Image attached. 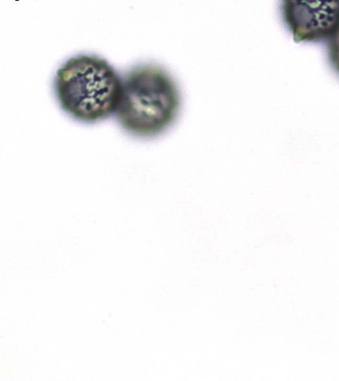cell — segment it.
Here are the masks:
<instances>
[{
    "label": "cell",
    "instance_id": "obj_1",
    "mask_svg": "<svg viewBox=\"0 0 339 381\" xmlns=\"http://www.w3.org/2000/svg\"><path fill=\"white\" fill-rule=\"evenodd\" d=\"M180 107L176 82L166 70L140 64L122 77V91L115 117L127 133L150 138L166 131Z\"/></svg>",
    "mask_w": 339,
    "mask_h": 381
},
{
    "label": "cell",
    "instance_id": "obj_2",
    "mask_svg": "<svg viewBox=\"0 0 339 381\" xmlns=\"http://www.w3.org/2000/svg\"><path fill=\"white\" fill-rule=\"evenodd\" d=\"M122 79L106 59L79 55L66 60L54 77L60 108L75 120L97 123L115 115Z\"/></svg>",
    "mask_w": 339,
    "mask_h": 381
},
{
    "label": "cell",
    "instance_id": "obj_3",
    "mask_svg": "<svg viewBox=\"0 0 339 381\" xmlns=\"http://www.w3.org/2000/svg\"><path fill=\"white\" fill-rule=\"evenodd\" d=\"M280 13L296 43L327 42L339 28V0H280Z\"/></svg>",
    "mask_w": 339,
    "mask_h": 381
},
{
    "label": "cell",
    "instance_id": "obj_4",
    "mask_svg": "<svg viewBox=\"0 0 339 381\" xmlns=\"http://www.w3.org/2000/svg\"><path fill=\"white\" fill-rule=\"evenodd\" d=\"M326 56L332 70L339 76V28L327 41Z\"/></svg>",
    "mask_w": 339,
    "mask_h": 381
}]
</instances>
